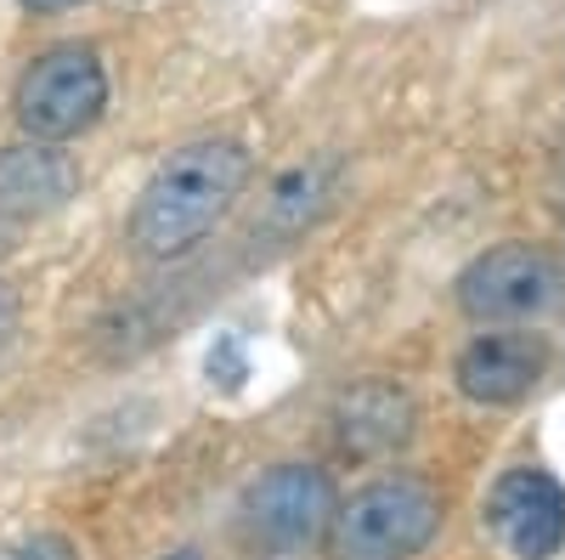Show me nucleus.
<instances>
[{
    "label": "nucleus",
    "mask_w": 565,
    "mask_h": 560,
    "mask_svg": "<svg viewBox=\"0 0 565 560\" xmlns=\"http://www.w3.org/2000/svg\"><path fill=\"white\" fill-rule=\"evenodd\" d=\"M249 187V148L232 136H204V142L175 148L148 187L136 193L130 210V244L148 261H175L186 250H199L221 215L238 204Z\"/></svg>",
    "instance_id": "f257e3e1"
},
{
    "label": "nucleus",
    "mask_w": 565,
    "mask_h": 560,
    "mask_svg": "<svg viewBox=\"0 0 565 560\" xmlns=\"http://www.w3.org/2000/svg\"><path fill=\"white\" fill-rule=\"evenodd\" d=\"M441 532V493L418 476H380L334 509V560H413Z\"/></svg>",
    "instance_id": "f03ea898"
},
{
    "label": "nucleus",
    "mask_w": 565,
    "mask_h": 560,
    "mask_svg": "<svg viewBox=\"0 0 565 560\" xmlns=\"http://www.w3.org/2000/svg\"><path fill=\"white\" fill-rule=\"evenodd\" d=\"M108 108V74L90 45H57L29 63L18 80V125L29 142H68V136L90 130Z\"/></svg>",
    "instance_id": "7ed1b4c3"
},
{
    "label": "nucleus",
    "mask_w": 565,
    "mask_h": 560,
    "mask_svg": "<svg viewBox=\"0 0 565 560\" xmlns=\"http://www.w3.org/2000/svg\"><path fill=\"white\" fill-rule=\"evenodd\" d=\"M565 289V272L537 244H498L476 255L458 277V306L476 323H532Z\"/></svg>",
    "instance_id": "20e7f679"
},
{
    "label": "nucleus",
    "mask_w": 565,
    "mask_h": 560,
    "mask_svg": "<svg viewBox=\"0 0 565 560\" xmlns=\"http://www.w3.org/2000/svg\"><path fill=\"white\" fill-rule=\"evenodd\" d=\"M334 482L317 464H277L244 493V532L266 549H311L334 527Z\"/></svg>",
    "instance_id": "39448f33"
},
{
    "label": "nucleus",
    "mask_w": 565,
    "mask_h": 560,
    "mask_svg": "<svg viewBox=\"0 0 565 560\" xmlns=\"http://www.w3.org/2000/svg\"><path fill=\"white\" fill-rule=\"evenodd\" d=\"M487 532L514 560H554L565 549V487L543 464L503 471L487 493Z\"/></svg>",
    "instance_id": "423d86ee"
},
{
    "label": "nucleus",
    "mask_w": 565,
    "mask_h": 560,
    "mask_svg": "<svg viewBox=\"0 0 565 560\" xmlns=\"http://www.w3.org/2000/svg\"><path fill=\"white\" fill-rule=\"evenodd\" d=\"M554 368V346L548 335H532V329H492V335H476L463 351H458V391L469 402H487V408H514L526 402Z\"/></svg>",
    "instance_id": "0eeeda50"
},
{
    "label": "nucleus",
    "mask_w": 565,
    "mask_h": 560,
    "mask_svg": "<svg viewBox=\"0 0 565 560\" xmlns=\"http://www.w3.org/2000/svg\"><path fill=\"white\" fill-rule=\"evenodd\" d=\"M413 425H418L413 397L391 380H362L334 402V436L356 458H385V453L407 447Z\"/></svg>",
    "instance_id": "6e6552de"
},
{
    "label": "nucleus",
    "mask_w": 565,
    "mask_h": 560,
    "mask_svg": "<svg viewBox=\"0 0 565 560\" xmlns=\"http://www.w3.org/2000/svg\"><path fill=\"white\" fill-rule=\"evenodd\" d=\"M74 187H79V165L57 142L0 148V215H12V221L52 215L74 199Z\"/></svg>",
    "instance_id": "1a4fd4ad"
},
{
    "label": "nucleus",
    "mask_w": 565,
    "mask_h": 560,
    "mask_svg": "<svg viewBox=\"0 0 565 560\" xmlns=\"http://www.w3.org/2000/svg\"><path fill=\"white\" fill-rule=\"evenodd\" d=\"M328 199V170H295V176H282L277 181V193H271V221L282 226H300L322 210Z\"/></svg>",
    "instance_id": "9d476101"
},
{
    "label": "nucleus",
    "mask_w": 565,
    "mask_h": 560,
    "mask_svg": "<svg viewBox=\"0 0 565 560\" xmlns=\"http://www.w3.org/2000/svg\"><path fill=\"white\" fill-rule=\"evenodd\" d=\"M0 560H79V549L63 532H23L0 543Z\"/></svg>",
    "instance_id": "9b49d317"
},
{
    "label": "nucleus",
    "mask_w": 565,
    "mask_h": 560,
    "mask_svg": "<svg viewBox=\"0 0 565 560\" xmlns=\"http://www.w3.org/2000/svg\"><path fill=\"white\" fill-rule=\"evenodd\" d=\"M12 329H18V306H12V295H7V289H0V351H7Z\"/></svg>",
    "instance_id": "f8f14e48"
},
{
    "label": "nucleus",
    "mask_w": 565,
    "mask_h": 560,
    "mask_svg": "<svg viewBox=\"0 0 565 560\" xmlns=\"http://www.w3.org/2000/svg\"><path fill=\"white\" fill-rule=\"evenodd\" d=\"M34 12H63V7H79V0H29Z\"/></svg>",
    "instance_id": "ddd939ff"
},
{
    "label": "nucleus",
    "mask_w": 565,
    "mask_h": 560,
    "mask_svg": "<svg viewBox=\"0 0 565 560\" xmlns=\"http://www.w3.org/2000/svg\"><path fill=\"white\" fill-rule=\"evenodd\" d=\"M164 560H199V554H193V549H181V554H164Z\"/></svg>",
    "instance_id": "4468645a"
}]
</instances>
